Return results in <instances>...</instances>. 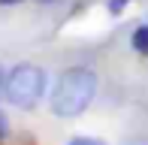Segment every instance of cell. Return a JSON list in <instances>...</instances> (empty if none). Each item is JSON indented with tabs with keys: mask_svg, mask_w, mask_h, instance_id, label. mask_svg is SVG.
Returning a JSON list of instances; mask_svg holds the SVG:
<instances>
[{
	"mask_svg": "<svg viewBox=\"0 0 148 145\" xmlns=\"http://www.w3.org/2000/svg\"><path fill=\"white\" fill-rule=\"evenodd\" d=\"M97 94V72L88 67H70L51 91V112L60 118H76L91 106Z\"/></svg>",
	"mask_w": 148,
	"mask_h": 145,
	"instance_id": "6da1fadb",
	"label": "cell"
},
{
	"mask_svg": "<svg viewBox=\"0 0 148 145\" xmlns=\"http://www.w3.org/2000/svg\"><path fill=\"white\" fill-rule=\"evenodd\" d=\"M66 145H103L100 139H91V136H76V139H70Z\"/></svg>",
	"mask_w": 148,
	"mask_h": 145,
	"instance_id": "277c9868",
	"label": "cell"
},
{
	"mask_svg": "<svg viewBox=\"0 0 148 145\" xmlns=\"http://www.w3.org/2000/svg\"><path fill=\"white\" fill-rule=\"evenodd\" d=\"M124 145H148V139H127Z\"/></svg>",
	"mask_w": 148,
	"mask_h": 145,
	"instance_id": "52a82bcc",
	"label": "cell"
},
{
	"mask_svg": "<svg viewBox=\"0 0 148 145\" xmlns=\"http://www.w3.org/2000/svg\"><path fill=\"white\" fill-rule=\"evenodd\" d=\"M3 82H6V79H3V70H0V91H3Z\"/></svg>",
	"mask_w": 148,
	"mask_h": 145,
	"instance_id": "9c48e42d",
	"label": "cell"
},
{
	"mask_svg": "<svg viewBox=\"0 0 148 145\" xmlns=\"http://www.w3.org/2000/svg\"><path fill=\"white\" fill-rule=\"evenodd\" d=\"M130 45H133V51H136V55L148 57V24H139V27L130 34Z\"/></svg>",
	"mask_w": 148,
	"mask_h": 145,
	"instance_id": "3957f363",
	"label": "cell"
},
{
	"mask_svg": "<svg viewBox=\"0 0 148 145\" xmlns=\"http://www.w3.org/2000/svg\"><path fill=\"white\" fill-rule=\"evenodd\" d=\"M127 3H130V0H109V12H112V15H118Z\"/></svg>",
	"mask_w": 148,
	"mask_h": 145,
	"instance_id": "5b68a950",
	"label": "cell"
},
{
	"mask_svg": "<svg viewBox=\"0 0 148 145\" xmlns=\"http://www.w3.org/2000/svg\"><path fill=\"white\" fill-rule=\"evenodd\" d=\"M15 3H21V0H0V6H15Z\"/></svg>",
	"mask_w": 148,
	"mask_h": 145,
	"instance_id": "ba28073f",
	"label": "cell"
},
{
	"mask_svg": "<svg viewBox=\"0 0 148 145\" xmlns=\"http://www.w3.org/2000/svg\"><path fill=\"white\" fill-rule=\"evenodd\" d=\"M45 94V70L36 64H18L3 82V97L18 109H33Z\"/></svg>",
	"mask_w": 148,
	"mask_h": 145,
	"instance_id": "7a4b0ae2",
	"label": "cell"
},
{
	"mask_svg": "<svg viewBox=\"0 0 148 145\" xmlns=\"http://www.w3.org/2000/svg\"><path fill=\"white\" fill-rule=\"evenodd\" d=\"M6 130H9V124H6V115L0 112V136H6Z\"/></svg>",
	"mask_w": 148,
	"mask_h": 145,
	"instance_id": "8992f818",
	"label": "cell"
}]
</instances>
